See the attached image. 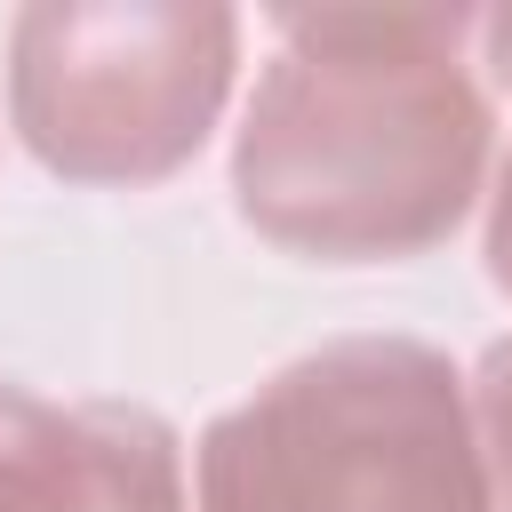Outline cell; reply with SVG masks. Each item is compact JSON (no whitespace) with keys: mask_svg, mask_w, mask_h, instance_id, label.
<instances>
[{"mask_svg":"<svg viewBox=\"0 0 512 512\" xmlns=\"http://www.w3.org/2000/svg\"><path fill=\"white\" fill-rule=\"evenodd\" d=\"M480 8H280L232 128V208L304 264L432 256L496 160Z\"/></svg>","mask_w":512,"mask_h":512,"instance_id":"6da1fadb","label":"cell"},{"mask_svg":"<svg viewBox=\"0 0 512 512\" xmlns=\"http://www.w3.org/2000/svg\"><path fill=\"white\" fill-rule=\"evenodd\" d=\"M192 512H496L464 368L424 336H336L192 440Z\"/></svg>","mask_w":512,"mask_h":512,"instance_id":"7a4b0ae2","label":"cell"},{"mask_svg":"<svg viewBox=\"0 0 512 512\" xmlns=\"http://www.w3.org/2000/svg\"><path fill=\"white\" fill-rule=\"evenodd\" d=\"M240 32L224 0H32L8 16V128L64 184H168L232 104Z\"/></svg>","mask_w":512,"mask_h":512,"instance_id":"3957f363","label":"cell"},{"mask_svg":"<svg viewBox=\"0 0 512 512\" xmlns=\"http://www.w3.org/2000/svg\"><path fill=\"white\" fill-rule=\"evenodd\" d=\"M0 512H192L184 440L136 400H48L0 376Z\"/></svg>","mask_w":512,"mask_h":512,"instance_id":"277c9868","label":"cell"},{"mask_svg":"<svg viewBox=\"0 0 512 512\" xmlns=\"http://www.w3.org/2000/svg\"><path fill=\"white\" fill-rule=\"evenodd\" d=\"M464 408H472V448H480V472H488V504L512 512V336H496L472 360Z\"/></svg>","mask_w":512,"mask_h":512,"instance_id":"5b68a950","label":"cell"},{"mask_svg":"<svg viewBox=\"0 0 512 512\" xmlns=\"http://www.w3.org/2000/svg\"><path fill=\"white\" fill-rule=\"evenodd\" d=\"M480 264L496 280V296H512V152L488 176V224H480Z\"/></svg>","mask_w":512,"mask_h":512,"instance_id":"8992f818","label":"cell"},{"mask_svg":"<svg viewBox=\"0 0 512 512\" xmlns=\"http://www.w3.org/2000/svg\"><path fill=\"white\" fill-rule=\"evenodd\" d=\"M480 80H496L504 96H512V0L504 8H480Z\"/></svg>","mask_w":512,"mask_h":512,"instance_id":"52a82bcc","label":"cell"}]
</instances>
